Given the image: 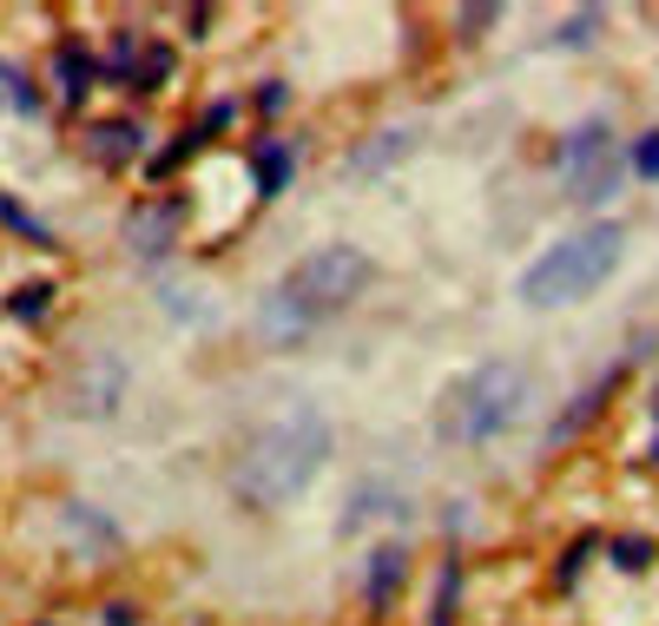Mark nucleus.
<instances>
[{"instance_id": "1", "label": "nucleus", "mask_w": 659, "mask_h": 626, "mask_svg": "<svg viewBox=\"0 0 659 626\" xmlns=\"http://www.w3.org/2000/svg\"><path fill=\"white\" fill-rule=\"evenodd\" d=\"M330 449H337L330 422H323L310 403H290V409H277V416L238 449V462H231V495H238L251 515H271V508L297 502V495L323 475Z\"/></svg>"}, {"instance_id": "10", "label": "nucleus", "mask_w": 659, "mask_h": 626, "mask_svg": "<svg viewBox=\"0 0 659 626\" xmlns=\"http://www.w3.org/2000/svg\"><path fill=\"white\" fill-rule=\"evenodd\" d=\"M284 185H290V152H284L277 139H264V145H257V191L277 198Z\"/></svg>"}, {"instance_id": "18", "label": "nucleus", "mask_w": 659, "mask_h": 626, "mask_svg": "<svg viewBox=\"0 0 659 626\" xmlns=\"http://www.w3.org/2000/svg\"><path fill=\"white\" fill-rule=\"evenodd\" d=\"M634 172H640V178H659V132H647V139L634 145Z\"/></svg>"}, {"instance_id": "7", "label": "nucleus", "mask_w": 659, "mask_h": 626, "mask_svg": "<svg viewBox=\"0 0 659 626\" xmlns=\"http://www.w3.org/2000/svg\"><path fill=\"white\" fill-rule=\"evenodd\" d=\"M409 515V495L403 488H383V482H363L350 502H343V535H363L376 521H403Z\"/></svg>"}, {"instance_id": "5", "label": "nucleus", "mask_w": 659, "mask_h": 626, "mask_svg": "<svg viewBox=\"0 0 659 626\" xmlns=\"http://www.w3.org/2000/svg\"><path fill=\"white\" fill-rule=\"evenodd\" d=\"M178 224H185V205H178V198H158V205H145V211L125 218V238H132L139 257H165L172 238H178Z\"/></svg>"}, {"instance_id": "6", "label": "nucleus", "mask_w": 659, "mask_h": 626, "mask_svg": "<svg viewBox=\"0 0 659 626\" xmlns=\"http://www.w3.org/2000/svg\"><path fill=\"white\" fill-rule=\"evenodd\" d=\"M119 396H125V370H119L112 356H92V363L73 376V409H79V416H106V409H119Z\"/></svg>"}, {"instance_id": "12", "label": "nucleus", "mask_w": 659, "mask_h": 626, "mask_svg": "<svg viewBox=\"0 0 659 626\" xmlns=\"http://www.w3.org/2000/svg\"><path fill=\"white\" fill-rule=\"evenodd\" d=\"M46 304H53V284H20V290L7 297V310H13L20 323H40V317H46Z\"/></svg>"}, {"instance_id": "8", "label": "nucleus", "mask_w": 659, "mask_h": 626, "mask_svg": "<svg viewBox=\"0 0 659 626\" xmlns=\"http://www.w3.org/2000/svg\"><path fill=\"white\" fill-rule=\"evenodd\" d=\"M403 548H376L370 554V574H363V601H389L396 587H403Z\"/></svg>"}, {"instance_id": "4", "label": "nucleus", "mask_w": 659, "mask_h": 626, "mask_svg": "<svg viewBox=\"0 0 659 626\" xmlns=\"http://www.w3.org/2000/svg\"><path fill=\"white\" fill-rule=\"evenodd\" d=\"M528 403H535V376H528L521 363L495 356V363L469 370V376H462V383L442 396V409H436V429H442V442H462V449H475V442H495V436H508V429L528 416Z\"/></svg>"}, {"instance_id": "15", "label": "nucleus", "mask_w": 659, "mask_h": 626, "mask_svg": "<svg viewBox=\"0 0 659 626\" xmlns=\"http://www.w3.org/2000/svg\"><path fill=\"white\" fill-rule=\"evenodd\" d=\"M139 145V125H92V152L99 158H125Z\"/></svg>"}, {"instance_id": "16", "label": "nucleus", "mask_w": 659, "mask_h": 626, "mask_svg": "<svg viewBox=\"0 0 659 626\" xmlns=\"http://www.w3.org/2000/svg\"><path fill=\"white\" fill-rule=\"evenodd\" d=\"M165 73H172V46H165V40H152V46H145V66H139V79H132V86H139V92H152Z\"/></svg>"}, {"instance_id": "17", "label": "nucleus", "mask_w": 659, "mask_h": 626, "mask_svg": "<svg viewBox=\"0 0 659 626\" xmlns=\"http://www.w3.org/2000/svg\"><path fill=\"white\" fill-rule=\"evenodd\" d=\"M66 521H73V528H79L86 541H99V548H112V541H119V535H112V528H106V521H99L92 508H66Z\"/></svg>"}, {"instance_id": "19", "label": "nucleus", "mask_w": 659, "mask_h": 626, "mask_svg": "<svg viewBox=\"0 0 659 626\" xmlns=\"http://www.w3.org/2000/svg\"><path fill=\"white\" fill-rule=\"evenodd\" d=\"M594 26H601V13H581V20H568V26H561V46H581Z\"/></svg>"}, {"instance_id": "9", "label": "nucleus", "mask_w": 659, "mask_h": 626, "mask_svg": "<svg viewBox=\"0 0 659 626\" xmlns=\"http://www.w3.org/2000/svg\"><path fill=\"white\" fill-rule=\"evenodd\" d=\"M409 145H416V132H409V125H403V132H383V139H370V152H356V158H350V172H383V165H396Z\"/></svg>"}, {"instance_id": "20", "label": "nucleus", "mask_w": 659, "mask_h": 626, "mask_svg": "<svg viewBox=\"0 0 659 626\" xmlns=\"http://www.w3.org/2000/svg\"><path fill=\"white\" fill-rule=\"evenodd\" d=\"M284 99H290L284 86H257V112H284Z\"/></svg>"}, {"instance_id": "3", "label": "nucleus", "mask_w": 659, "mask_h": 626, "mask_svg": "<svg viewBox=\"0 0 659 626\" xmlns=\"http://www.w3.org/2000/svg\"><path fill=\"white\" fill-rule=\"evenodd\" d=\"M620 257H627V224L601 218V224L561 238L554 251H541V257L521 271L515 290H521V304H535V310H561V304H581L587 290H601V284L620 271Z\"/></svg>"}, {"instance_id": "2", "label": "nucleus", "mask_w": 659, "mask_h": 626, "mask_svg": "<svg viewBox=\"0 0 659 626\" xmlns=\"http://www.w3.org/2000/svg\"><path fill=\"white\" fill-rule=\"evenodd\" d=\"M376 264L370 251L356 244H323V251H304L257 304V337L264 343H304L317 323H330L343 304H356L370 290Z\"/></svg>"}, {"instance_id": "13", "label": "nucleus", "mask_w": 659, "mask_h": 626, "mask_svg": "<svg viewBox=\"0 0 659 626\" xmlns=\"http://www.w3.org/2000/svg\"><path fill=\"white\" fill-rule=\"evenodd\" d=\"M614 568H620V574H647V568H653V541H647V535H620V541H614Z\"/></svg>"}, {"instance_id": "14", "label": "nucleus", "mask_w": 659, "mask_h": 626, "mask_svg": "<svg viewBox=\"0 0 659 626\" xmlns=\"http://www.w3.org/2000/svg\"><path fill=\"white\" fill-rule=\"evenodd\" d=\"M106 73H112V79H139V33H112Z\"/></svg>"}, {"instance_id": "21", "label": "nucleus", "mask_w": 659, "mask_h": 626, "mask_svg": "<svg viewBox=\"0 0 659 626\" xmlns=\"http://www.w3.org/2000/svg\"><path fill=\"white\" fill-rule=\"evenodd\" d=\"M106 626H132V614H125V607H106Z\"/></svg>"}, {"instance_id": "11", "label": "nucleus", "mask_w": 659, "mask_h": 626, "mask_svg": "<svg viewBox=\"0 0 659 626\" xmlns=\"http://www.w3.org/2000/svg\"><path fill=\"white\" fill-rule=\"evenodd\" d=\"M86 79H92V59H86L79 46H66V53L53 59V86H59L66 99H79V92H86Z\"/></svg>"}]
</instances>
